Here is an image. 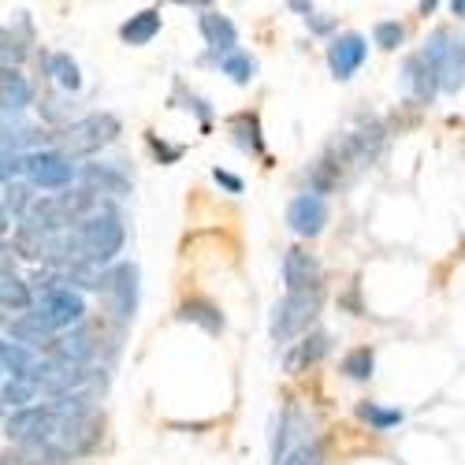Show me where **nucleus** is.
<instances>
[{
	"label": "nucleus",
	"instance_id": "32",
	"mask_svg": "<svg viewBox=\"0 0 465 465\" xmlns=\"http://www.w3.org/2000/svg\"><path fill=\"white\" fill-rule=\"evenodd\" d=\"M19 172H23V153H12L0 145V183H15Z\"/></svg>",
	"mask_w": 465,
	"mask_h": 465
},
{
	"label": "nucleus",
	"instance_id": "12",
	"mask_svg": "<svg viewBox=\"0 0 465 465\" xmlns=\"http://www.w3.org/2000/svg\"><path fill=\"white\" fill-rule=\"evenodd\" d=\"M198 26H202V37L209 42V49H213V53L231 56V53L239 49V30H235V23H231L223 12L205 8V12H202V19H198Z\"/></svg>",
	"mask_w": 465,
	"mask_h": 465
},
{
	"label": "nucleus",
	"instance_id": "36",
	"mask_svg": "<svg viewBox=\"0 0 465 465\" xmlns=\"http://www.w3.org/2000/svg\"><path fill=\"white\" fill-rule=\"evenodd\" d=\"M305 19H309V30H313V34H331L335 30V19L331 15H317L313 12V15H305Z\"/></svg>",
	"mask_w": 465,
	"mask_h": 465
},
{
	"label": "nucleus",
	"instance_id": "23",
	"mask_svg": "<svg viewBox=\"0 0 465 465\" xmlns=\"http://www.w3.org/2000/svg\"><path fill=\"white\" fill-rule=\"evenodd\" d=\"M34 361L37 358L26 351V346H19L12 339H0V369H5L12 380H26L30 369H34Z\"/></svg>",
	"mask_w": 465,
	"mask_h": 465
},
{
	"label": "nucleus",
	"instance_id": "18",
	"mask_svg": "<svg viewBox=\"0 0 465 465\" xmlns=\"http://www.w3.org/2000/svg\"><path fill=\"white\" fill-rule=\"evenodd\" d=\"M179 321L198 324V328H205L209 335H220V331L227 328V321H223V313H220V305L209 302V298H186V302L179 305Z\"/></svg>",
	"mask_w": 465,
	"mask_h": 465
},
{
	"label": "nucleus",
	"instance_id": "34",
	"mask_svg": "<svg viewBox=\"0 0 465 465\" xmlns=\"http://www.w3.org/2000/svg\"><path fill=\"white\" fill-rule=\"evenodd\" d=\"M213 179H216L227 193H242V179H239V175H231V172H223V168H213Z\"/></svg>",
	"mask_w": 465,
	"mask_h": 465
},
{
	"label": "nucleus",
	"instance_id": "39",
	"mask_svg": "<svg viewBox=\"0 0 465 465\" xmlns=\"http://www.w3.org/2000/svg\"><path fill=\"white\" fill-rule=\"evenodd\" d=\"M8 223H12V220L5 216V209H0V239H5V231H8Z\"/></svg>",
	"mask_w": 465,
	"mask_h": 465
},
{
	"label": "nucleus",
	"instance_id": "33",
	"mask_svg": "<svg viewBox=\"0 0 465 465\" xmlns=\"http://www.w3.org/2000/svg\"><path fill=\"white\" fill-rule=\"evenodd\" d=\"M149 149H153V157H157L161 164H175V161L183 157V145H168V142L157 138V134H149Z\"/></svg>",
	"mask_w": 465,
	"mask_h": 465
},
{
	"label": "nucleus",
	"instance_id": "27",
	"mask_svg": "<svg viewBox=\"0 0 465 465\" xmlns=\"http://www.w3.org/2000/svg\"><path fill=\"white\" fill-rule=\"evenodd\" d=\"M358 417L369 420L376 432H387V429H395V424H402V410H391V406H380V402H361L358 406Z\"/></svg>",
	"mask_w": 465,
	"mask_h": 465
},
{
	"label": "nucleus",
	"instance_id": "6",
	"mask_svg": "<svg viewBox=\"0 0 465 465\" xmlns=\"http://www.w3.org/2000/svg\"><path fill=\"white\" fill-rule=\"evenodd\" d=\"M56 413L53 406H42V402H34V406H23V410H12L8 420H5V436L19 447H42L53 432H56Z\"/></svg>",
	"mask_w": 465,
	"mask_h": 465
},
{
	"label": "nucleus",
	"instance_id": "7",
	"mask_svg": "<svg viewBox=\"0 0 465 465\" xmlns=\"http://www.w3.org/2000/svg\"><path fill=\"white\" fill-rule=\"evenodd\" d=\"M34 309L42 313V321H45L53 331L79 328V324L86 321V298H83L79 291H71V287H56V291H49Z\"/></svg>",
	"mask_w": 465,
	"mask_h": 465
},
{
	"label": "nucleus",
	"instance_id": "20",
	"mask_svg": "<svg viewBox=\"0 0 465 465\" xmlns=\"http://www.w3.org/2000/svg\"><path fill=\"white\" fill-rule=\"evenodd\" d=\"M45 74L60 90H67V94L83 90V71H79V64L71 60V53H49L45 56Z\"/></svg>",
	"mask_w": 465,
	"mask_h": 465
},
{
	"label": "nucleus",
	"instance_id": "35",
	"mask_svg": "<svg viewBox=\"0 0 465 465\" xmlns=\"http://www.w3.org/2000/svg\"><path fill=\"white\" fill-rule=\"evenodd\" d=\"M8 276H15V250L0 242V280H8Z\"/></svg>",
	"mask_w": 465,
	"mask_h": 465
},
{
	"label": "nucleus",
	"instance_id": "14",
	"mask_svg": "<svg viewBox=\"0 0 465 465\" xmlns=\"http://www.w3.org/2000/svg\"><path fill=\"white\" fill-rule=\"evenodd\" d=\"M402 90L417 101V104H429L436 94H440V83H436V71L420 60V53L417 56H410L406 64H402Z\"/></svg>",
	"mask_w": 465,
	"mask_h": 465
},
{
	"label": "nucleus",
	"instance_id": "17",
	"mask_svg": "<svg viewBox=\"0 0 465 465\" xmlns=\"http://www.w3.org/2000/svg\"><path fill=\"white\" fill-rule=\"evenodd\" d=\"M30 56V23L19 19V26H0V67H19Z\"/></svg>",
	"mask_w": 465,
	"mask_h": 465
},
{
	"label": "nucleus",
	"instance_id": "25",
	"mask_svg": "<svg viewBox=\"0 0 465 465\" xmlns=\"http://www.w3.org/2000/svg\"><path fill=\"white\" fill-rule=\"evenodd\" d=\"M34 202H37V193H34L30 183H8V186H5V202H0V209H5L8 220H19V223H23V216L30 213Z\"/></svg>",
	"mask_w": 465,
	"mask_h": 465
},
{
	"label": "nucleus",
	"instance_id": "31",
	"mask_svg": "<svg viewBox=\"0 0 465 465\" xmlns=\"http://www.w3.org/2000/svg\"><path fill=\"white\" fill-rule=\"evenodd\" d=\"M372 42H376L380 49H387V53H395V49L406 42V26H402L399 19H383V23L372 26Z\"/></svg>",
	"mask_w": 465,
	"mask_h": 465
},
{
	"label": "nucleus",
	"instance_id": "15",
	"mask_svg": "<svg viewBox=\"0 0 465 465\" xmlns=\"http://www.w3.org/2000/svg\"><path fill=\"white\" fill-rule=\"evenodd\" d=\"M34 104V86L19 67H0V112L19 115L23 108Z\"/></svg>",
	"mask_w": 465,
	"mask_h": 465
},
{
	"label": "nucleus",
	"instance_id": "38",
	"mask_svg": "<svg viewBox=\"0 0 465 465\" xmlns=\"http://www.w3.org/2000/svg\"><path fill=\"white\" fill-rule=\"evenodd\" d=\"M450 12H454L458 19H465V0H454V5H450Z\"/></svg>",
	"mask_w": 465,
	"mask_h": 465
},
{
	"label": "nucleus",
	"instance_id": "21",
	"mask_svg": "<svg viewBox=\"0 0 465 465\" xmlns=\"http://www.w3.org/2000/svg\"><path fill=\"white\" fill-rule=\"evenodd\" d=\"M157 34H161V12H157V8H145V12L131 15V19L120 26V37H124L127 45H149Z\"/></svg>",
	"mask_w": 465,
	"mask_h": 465
},
{
	"label": "nucleus",
	"instance_id": "22",
	"mask_svg": "<svg viewBox=\"0 0 465 465\" xmlns=\"http://www.w3.org/2000/svg\"><path fill=\"white\" fill-rule=\"evenodd\" d=\"M231 134H235V145L242 153H250V157H261L264 153V138H261V120L253 112H242L231 120Z\"/></svg>",
	"mask_w": 465,
	"mask_h": 465
},
{
	"label": "nucleus",
	"instance_id": "10",
	"mask_svg": "<svg viewBox=\"0 0 465 465\" xmlns=\"http://www.w3.org/2000/svg\"><path fill=\"white\" fill-rule=\"evenodd\" d=\"M328 202L324 198H317V193H298V198L287 205V223H291V231L294 235H302V239H317L321 231L328 227Z\"/></svg>",
	"mask_w": 465,
	"mask_h": 465
},
{
	"label": "nucleus",
	"instance_id": "40",
	"mask_svg": "<svg viewBox=\"0 0 465 465\" xmlns=\"http://www.w3.org/2000/svg\"><path fill=\"white\" fill-rule=\"evenodd\" d=\"M0 413H5V406H0Z\"/></svg>",
	"mask_w": 465,
	"mask_h": 465
},
{
	"label": "nucleus",
	"instance_id": "13",
	"mask_svg": "<svg viewBox=\"0 0 465 465\" xmlns=\"http://www.w3.org/2000/svg\"><path fill=\"white\" fill-rule=\"evenodd\" d=\"M328 351H331V335L328 331H309L298 342H291V351L283 358V369L287 372H305L309 365H317Z\"/></svg>",
	"mask_w": 465,
	"mask_h": 465
},
{
	"label": "nucleus",
	"instance_id": "1",
	"mask_svg": "<svg viewBox=\"0 0 465 465\" xmlns=\"http://www.w3.org/2000/svg\"><path fill=\"white\" fill-rule=\"evenodd\" d=\"M74 239H79V257L83 264H112L115 257L124 253L127 242V227L120 220L115 209H97L94 216H86L79 227H74Z\"/></svg>",
	"mask_w": 465,
	"mask_h": 465
},
{
	"label": "nucleus",
	"instance_id": "4",
	"mask_svg": "<svg viewBox=\"0 0 465 465\" xmlns=\"http://www.w3.org/2000/svg\"><path fill=\"white\" fill-rule=\"evenodd\" d=\"M321 317V291H298V294H283L272 305V321H268V331H272L276 342H294L302 335H309L313 321Z\"/></svg>",
	"mask_w": 465,
	"mask_h": 465
},
{
	"label": "nucleus",
	"instance_id": "11",
	"mask_svg": "<svg viewBox=\"0 0 465 465\" xmlns=\"http://www.w3.org/2000/svg\"><path fill=\"white\" fill-rule=\"evenodd\" d=\"M321 280H324V268H321L317 253H309L302 246L283 253V283H287L291 294H298V291H321Z\"/></svg>",
	"mask_w": 465,
	"mask_h": 465
},
{
	"label": "nucleus",
	"instance_id": "2",
	"mask_svg": "<svg viewBox=\"0 0 465 465\" xmlns=\"http://www.w3.org/2000/svg\"><path fill=\"white\" fill-rule=\"evenodd\" d=\"M420 60L436 71V83L443 94H458L465 86V34H454L447 26L432 30L420 49Z\"/></svg>",
	"mask_w": 465,
	"mask_h": 465
},
{
	"label": "nucleus",
	"instance_id": "16",
	"mask_svg": "<svg viewBox=\"0 0 465 465\" xmlns=\"http://www.w3.org/2000/svg\"><path fill=\"white\" fill-rule=\"evenodd\" d=\"M8 339L30 351V346H53L56 331L42 321V313H37V309H30V313H19L15 321H8Z\"/></svg>",
	"mask_w": 465,
	"mask_h": 465
},
{
	"label": "nucleus",
	"instance_id": "24",
	"mask_svg": "<svg viewBox=\"0 0 465 465\" xmlns=\"http://www.w3.org/2000/svg\"><path fill=\"white\" fill-rule=\"evenodd\" d=\"M0 309H12V313H30V309H34V291H30V283L19 280V276L0 280Z\"/></svg>",
	"mask_w": 465,
	"mask_h": 465
},
{
	"label": "nucleus",
	"instance_id": "28",
	"mask_svg": "<svg viewBox=\"0 0 465 465\" xmlns=\"http://www.w3.org/2000/svg\"><path fill=\"white\" fill-rule=\"evenodd\" d=\"M342 376L346 380H369L372 376V369H376V354L369 351V346H358V351H351L342 358Z\"/></svg>",
	"mask_w": 465,
	"mask_h": 465
},
{
	"label": "nucleus",
	"instance_id": "26",
	"mask_svg": "<svg viewBox=\"0 0 465 465\" xmlns=\"http://www.w3.org/2000/svg\"><path fill=\"white\" fill-rule=\"evenodd\" d=\"M220 71L227 74L231 83H239V86H250V83H253V74H257V60H253L250 53L235 49L231 56H223V60H220Z\"/></svg>",
	"mask_w": 465,
	"mask_h": 465
},
{
	"label": "nucleus",
	"instance_id": "29",
	"mask_svg": "<svg viewBox=\"0 0 465 465\" xmlns=\"http://www.w3.org/2000/svg\"><path fill=\"white\" fill-rule=\"evenodd\" d=\"M276 465H324V443L321 440H305V443L291 447Z\"/></svg>",
	"mask_w": 465,
	"mask_h": 465
},
{
	"label": "nucleus",
	"instance_id": "5",
	"mask_svg": "<svg viewBox=\"0 0 465 465\" xmlns=\"http://www.w3.org/2000/svg\"><path fill=\"white\" fill-rule=\"evenodd\" d=\"M23 175L30 179L34 190H71V183L79 179V168L60 149L45 145V149L23 153Z\"/></svg>",
	"mask_w": 465,
	"mask_h": 465
},
{
	"label": "nucleus",
	"instance_id": "19",
	"mask_svg": "<svg viewBox=\"0 0 465 465\" xmlns=\"http://www.w3.org/2000/svg\"><path fill=\"white\" fill-rule=\"evenodd\" d=\"M83 183H86V190H101V193H115V198H124V193L131 190V179L115 168V164H86L83 172Z\"/></svg>",
	"mask_w": 465,
	"mask_h": 465
},
{
	"label": "nucleus",
	"instance_id": "3",
	"mask_svg": "<svg viewBox=\"0 0 465 465\" xmlns=\"http://www.w3.org/2000/svg\"><path fill=\"white\" fill-rule=\"evenodd\" d=\"M115 138H120V120H115L112 112H94V115H83V120L67 124L56 142H60V153L67 161L74 157H94V153H101L104 145H112Z\"/></svg>",
	"mask_w": 465,
	"mask_h": 465
},
{
	"label": "nucleus",
	"instance_id": "37",
	"mask_svg": "<svg viewBox=\"0 0 465 465\" xmlns=\"http://www.w3.org/2000/svg\"><path fill=\"white\" fill-rule=\"evenodd\" d=\"M0 465H34V461H30V450H15V454L0 458Z\"/></svg>",
	"mask_w": 465,
	"mask_h": 465
},
{
	"label": "nucleus",
	"instance_id": "9",
	"mask_svg": "<svg viewBox=\"0 0 465 465\" xmlns=\"http://www.w3.org/2000/svg\"><path fill=\"white\" fill-rule=\"evenodd\" d=\"M365 60H369V42H365L361 34H339V37H331V45H328V67H331V74H335L339 83L354 79Z\"/></svg>",
	"mask_w": 465,
	"mask_h": 465
},
{
	"label": "nucleus",
	"instance_id": "8",
	"mask_svg": "<svg viewBox=\"0 0 465 465\" xmlns=\"http://www.w3.org/2000/svg\"><path fill=\"white\" fill-rule=\"evenodd\" d=\"M101 291L112 302V313L120 321H131L138 309V268L134 264H115L112 272H104Z\"/></svg>",
	"mask_w": 465,
	"mask_h": 465
},
{
	"label": "nucleus",
	"instance_id": "30",
	"mask_svg": "<svg viewBox=\"0 0 465 465\" xmlns=\"http://www.w3.org/2000/svg\"><path fill=\"white\" fill-rule=\"evenodd\" d=\"M34 399H37V387L30 380H8L5 391H0V406H12V410L34 406Z\"/></svg>",
	"mask_w": 465,
	"mask_h": 465
},
{
	"label": "nucleus",
	"instance_id": "41",
	"mask_svg": "<svg viewBox=\"0 0 465 465\" xmlns=\"http://www.w3.org/2000/svg\"><path fill=\"white\" fill-rule=\"evenodd\" d=\"M0 376H5V369H0Z\"/></svg>",
	"mask_w": 465,
	"mask_h": 465
}]
</instances>
